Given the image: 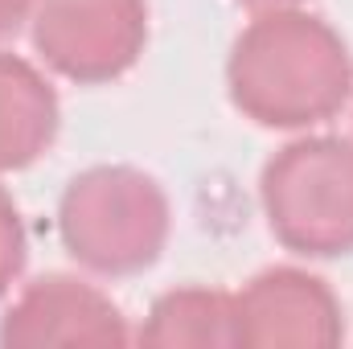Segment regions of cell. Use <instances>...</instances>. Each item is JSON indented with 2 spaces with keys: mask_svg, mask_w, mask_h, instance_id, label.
Wrapping results in <instances>:
<instances>
[{
  "mask_svg": "<svg viewBox=\"0 0 353 349\" xmlns=\"http://www.w3.org/2000/svg\"><path fill=\"white\" fill-rule=\"evenodd\" d=\"M226 94L239 115L275 132L329 123L353 99V54L316 12L267 8L234 37Z\"/></svg>",
  "mask_w": 353,
  "mask_h": 349,
  "instance_id": "6da1fadb",
  "label": "cell"
},
{
  "mask_svg": "<svg viewBox=\"0 0 353 349\" xmlns=\"http://www.w3.org/2000/svg\"><path fill=\"white\" fill-rule=\"evenodd\" d=\"M173 210L161 181L132 165H94L58 197V239L94 275H140L165 255Z\"/></svg>",
  "mask_w": 353,
  "mask_h": 349,
  "instance_id": "7a4b0ae2",
  "label": "cell"
},
{
  "mask_svg": "<svg viewBox=\"0 0 353 349\" xmlns=\"http://www.w3.org/2000/svg\"><path fill=\"white\" fill-rule=\"evenodd\" d=\"M267 230L304 259L353 255V140L300 136L259 173Z\"/></svg>",
  "mask_w": 353,
  "mask_h": 349,
  "instance_id": "3957f363",
  "label": "cell"
},
{
  "mask_svg": "<svg viewBox=\"0 0 353 349\" xmlns=\"http://www.w3.org/2000/svg\"><path fill=\"white\" fill-rule=\"evenodd\" d=\"M33 50L79 87L123 79L148 46V0H33Z\"/></svg>",
  "mask_w": 353,
  "mask_h": 349,
  "instance_id": "277c9868",
  "label": "cell"
},
{
  "mask_svg": "<svg viewBox=\"0 0 353 349\" xmlns=\"http://www.w3.org/2000/svg\"><path fill=\"white\" fill-rule=\"evenodd\" d=\"M341 300L304 267H267L243 292H234V346L329 349L341 346Z\"/></svg>",
  "mask_w": 353,
  "mask_h": 349,
  "instance_id": "5b68a950",
  "label": "cell"
},
{
  "mask_svg": "<svg viewBox=\"0 0 353 349\" xmlns=\"http://www.w3.org/2000/svg\"><path fill=\"white\" fill-rule=\"evenodd\" d=\"M132 329L119 304L79 275L33 279L12 308L0 317L4 349H50V346H128Z\"/></svg>",
  "mask_w": 353,
  "mask_h": 349,
  "instance_id": "8992f818",
  "label": "cell"
},
{
  "mask_svg": "<svg viewBox=\"0 0 353 349\" xmlns=\"http://www.w3.org/2000/svg\"><path fill=\"white\" fill-rule=\"evenodd\" d=\"M62 128V103L50 79L0 50V173H21L41 161Z\"/></svg>",
  "mask_w": 353,
  "mask_h": 349,
  "instance_id": "52a82bcc",
  "label": "cell"
},
{
  "mask_svg": "<svg viewBox=\"0 0 353 349\" xmlns=\"http://www.w3.org/2000/svg\"><path fill=\"white\" fill-rule=\"evenodd\" d=\"M140 341L161 349H222L234 346V292L222 288H173L152 300Z\"/></svg>",
  "mask_w": 353,
  "mask_h": 349,
  "instance_id": "ba28073f",
  "label": "cell"
},
{
  "mask_svg": "<svg viewBox=\"0 0 353 349\" xmlns=\"http://www.w3.org/2000/svg\"><path fill=\"white\" fill-rule=\"evenodd\" d=\"M25 259H29V235H25L21 210L8 197V189L0 185V296L21 279Z\"/></svg>",
  "mask_w": 353,
  "mask_h": 349,
  "instance_id": "9c48e42d",
  "label": "cell"
},
{
  "mask_svg": "<svg viewBox=\"0 0 353 349\" xmlns=\"http://www.w3.org/2000/svg\"><path fill=\"white\" fill-rule=\"evenodd\" d=\"M33 12V0H0V41L12 37Z\"/></svg>",
  "mask_w": 353,
  "mask_h": 349,
  "instance_id": "30bf717a",
  "label": "cell"
},
{
  "mask_svg": "<svg viewBox=\"0 0 353 349\" xmlns=\"http://www.w3.org/2000/svg\"><path fill=\"white\" fill-rule=\"evenodd\" d=\"M243 8H251V12H267V8H292V4H300V0H239Z\"/></svg>",
  "mask_w": 353,
  "mask_h": 349,
  "instance_id": "8fae6325",
  "label": "cell"
}]
</instances>
